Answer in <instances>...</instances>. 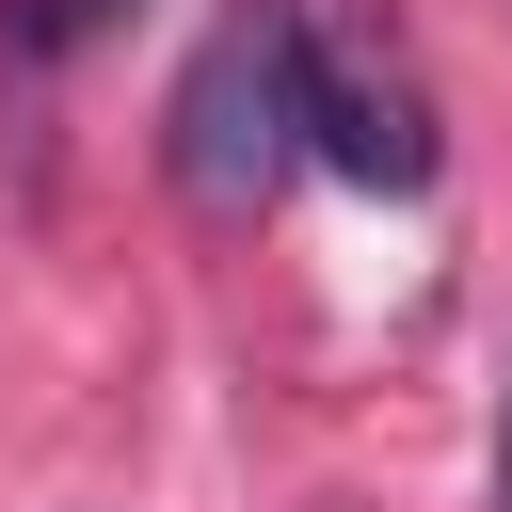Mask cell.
<instances>
[{
    "label": "cell",
    "instance_id": "obj_4",
    "mask_svg": "<svg viewBox=\"0 0 512 512\" xmlns=\"http://www.w3.org/2000/svg\"><path fill=\"white\" fill-rule=\"evenodd\" d=\"M496 512H512V400H496Z\"/></svg>",
    "mask_w": 512,
    "mask_h": 512
},
{
    "label": "cell",
    "instance_id": "obj_2",
    "mask_svg": "<svg viewBox=\"0 0 512 512\" xmlns=\"http://www.w3.org/2000/svg\"><path fill=\"white\" fill-rule=\"evenodd\" d=\"M304 160H336L352 192H432V96H416V64L400 48H368V32H304Z\"/></svg>",
    "mask_w": 512,
    "mask_h": 512
},
{
    "label": "cell",
    "instance_id": "obj_1",
    "mask_svg": "<svg viewBox=\"0 0 512 512\" xmlns=\"http://www.w3.org/2000/svg\"><path fill=\"white\" fill-rule=\"evenodd\" d=\"M160 160H176L192 208H272L288 160H304V16H224V32L176 64Z\"/></svg>",
    "mask_w": 512,
    "mask_h": 512
},
{
    "label": "cell",
    "instance_id": "obj_3",
    "mask_svg": "<svg viewBox=\"0 0 512 512\" xmlns=\"http://www.w3.org/2000/svg\"><path fill=\"white\" fill-rule=\"evenodd\" d=\"M112 16H128V0H0V48H16V64H64V48H96Z\"/></svg>",
    "mask_w": 512,
    "mask_h": 512
}]
</instances>
